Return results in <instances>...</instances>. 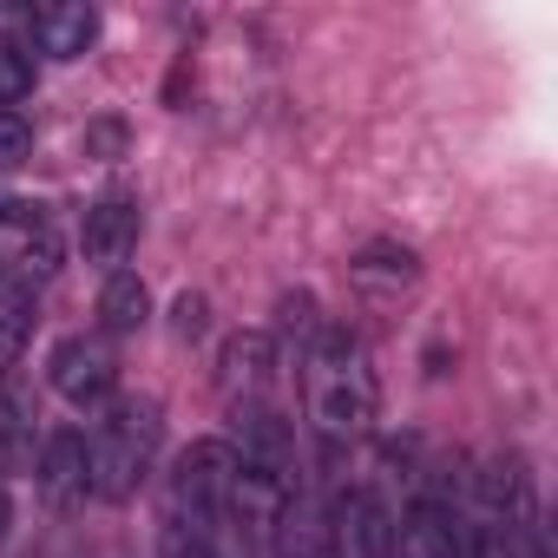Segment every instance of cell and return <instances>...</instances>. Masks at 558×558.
I'll list each match as a JSON object with an SVG mask.
<instances>
[{
    "label": "cell",
    "instance_id": "1",
    "mask_svg": "<svg viewBox=\"0 0 558 558\" xmlns=\"http://www.w3.org/2000/svg\"><path fill=\"white\" fill-rule=\"evenodd\" d=\"M303 381H310V421H316L323 440H355V434L375 427L381 381H375V362H368L355 329L323 323L316 349L303 355Z\"/></svg>",
    "mask_w": 558,
    "mask_h": 558
},
{
    "label": "cell",
    "instance_id": "2",
    "mask_svg": "<svg viewBox=\"0 0 558 558\" xmlns=\"http://www.w3.org/2000/svg\"><path fill=\"white\" fill-rule=\"evenodd\" d=\"M158 440H165V421H158V401H138V395H112L86 434V473H93V499H132L145 486V473L158 466Z\"/></svg>",
    "mask_w": 558,
    "mask_h": 558
},
{
    "label": "cell",
    "instance_id": "3",
    "mask_svg": "<svg viewBox=\"0 0 558 558\" xmlns=\"http://www.w3.org/2000/svg\"><path fill=\"white\" fill-rule=\"evenodd\" d=\"M47 381H53V395H60L66 408L99 414V408L119 395V362H112V349H106L99 336H66V342H53V355H47Z\"/></svg>",
    "mask_w": 558,
    "mask_h": 558
},
{
    "label": "cell",
    "instance_id": "4",
    "mask_svg": "<svg viewBox=\"0 0 558 558\" xmlns=\"http://www.w3.org/2000/svg\"><path fill=\"white\" fill-rule=\"evenodd\" d=\"M329 525H336V558H395L401 519L375 486H349L329 499Z\"/></svg>",
    "mask_w": 558,
    "mask_h": 558
},
{
    "label": "cell",
    "instance_id": "5",
    "mask_svg": "<svg viewBox=\"0 0 558 558\" xmlns=\"http://www.w3.org/2000/svg\"><path fill=\"white\" fill-rule=\"evenodd\" d=\"M269 558H336V525L329 499L316 486H296L269 519Z\"/></svg>",
    "mask_w": 558,
    "mask_h": 558
},
{
    "label": "cell",
    "instance_id": "6",
    "mask_svg": "<svg viewBox=\"0 0 558 558\" xmlns=\"http://www.w3.org/2000/svg\"><path fill=\"white\" fill-rule=\"evenodd\" d=\"M80 250H86V263H99V269L112 276V269L138 250V197H132V191L93 197L86 217H80Z\"/></svg>",
    "mask_w": 558,
    "mask_h": 558
},
{
    "label": "cell",
    "instance_id": "7",
    "mask_svg": "<svg viewBox=\"0 0 558 558\" xmlns=\"http://www.w3.org/2000/svg\"><path fill=\"white\" fill-rule=\"evenodd\" d=\"M276 362H283V349H276L269 329H236V336L223 342V355H217V388H223V401H230V408L263 401V388L276 381Z\"/></svg>",
    "mask_w": 558,
    "mask_h": 558
},
{
    "label": "cell",
    "instance_id": "8",
    "mask_svg": "<svg viewBox=\"0 0 558 558\" xmlns=\"http://www.w3.org/2000/svg\"><path fill=\"white\" fill-rule=\"evenodd\" d=\"M395 558H466V545H460V519H453V493H440V486L414 493V506L401 512Z\"/></svg>",
    "mask_w": 558,
    "mask_h": 558
},
{
    "label": "cell",
    "instance_id": "9",
    "mask_svg": "<svg viewBox=\"0 0 558 558\" xmlns=\"http://www.w3.org/2000/svg\"><path fill=\"white\" fill-rule=\"evenodd\" d=\"M34 486L47 506H80L93 493V473H86V434L80 427H53L40 440V460H34Z\"/></svg>",
    "mask_w": 558,
    "mask_h": 558
},
{
    "label": "cell",
    "instance_id": "10",
    "mask_svg": "<svg viewBox=\"0 0 558 558\" xmlns=\"http://www.w3.org/2000/svg\"><path fill=\"white\" fill-rule=\"evenodd\" d=\"M93 40H99V8H86V0H60V8L27 14V47H40L47 60H86Z\"/></svg>",
    "mask_w": 558,
    "mask_h": 558
},
{
    "label": "cell",
    "instance_id": "11",
    "mask_svg": "<svg viewBox=\"0 0 558 558\" xmlns=\"http://www.w3.org/2000/svg\"><path fill=\"white\" fill-rule=\"evenodd\" d=\"M99 323L112 336H138L151 323V290H145V276L138 269H112L106 276V290H99Z\"/></svg>",
    "mask_w": 558,
    "mask_h": 558
},
{
    "label": "cell",
    "instance_id": "12",
    "mask_svg": "<svg viewBox=\"0 0 558 558\" xmlns=\"http://www.w3.org/2000/svg\"><path fill=\"white\" fill-rule=\"evenodd\" d=\"M349 269H355L362 290H408L414 276H421V256H414L408 243H388V236H381V243H362Z\"/></svg>",
    "mask_w": 558,
    "mask_h": 558
},
{
    "label": "cell",
    "instance_id": "13",
    "mask_svg": "<svg viewBox=\"0 0 558 558\" xmlns=\"http://www.w3.org/2000/svg\"><path fill=\"white\" fill-rule=\"evenodd\" d=\"M14 230H21V269L34 283H47L60 269V230H53L47 204H14Z\"/></svg>",
    "mask_w": 558,
    "mask_h": 558
},
{
    "label": "cell",
    "instance_id": "14",
    "mask_svg": "<svg viewBox=\"0 0 558 558\" xmlns=\"http://www.w3.org/2000/svg\"><path fill=\"white\" fill-rule=\"evenodd\" d=\"M34 388H21L14 375L0 381V466H14V460H27L34 453Z\"/></svg>",
    "mask_w": 558,
    "mask_h": 558
},
{
    "label": "cell",
    "instance_id": "15",
    "mask_svg": "<svg viewBox=\"0 0 558 558\" xmlns=\"http://www.w3.org/2000/svg\"><path fill=\"white\" fill-rule=\"evenodd\" d=\"M34 316H40V303H34L27 283H8V290H0V368L21 362V349H27V336H34Z\"/></svg>",
    "mask_w": 558,
    "mask_h": 558
},
{
    "label": "cell",
    "instance_id": "16",
    "mask_svg": "<svg viewBox=\"0 0 558 558\" xmlns=\"http://www.w3.org/2000/svg\"><path fill=\"white\" fill-rule=\"evenodd\" d=\"M276 336L296 349V362L316 349V336H323V310H316V296H310V290H290L283 303H276Z\"/></svg>",
    "mask_w": 558,
    "mask_h": 558
},
{
    "label": "cell",
    "instance_id": "17",
    "mask_svg": "<svg viewBox=\"0 0 558 558\" xmlns=\"http://www.w3.org/2000/svg\"><path fill=\"white\" fill-rule=\"evenodd\" d=\"M27 93H34V47L0 34V112H14Z\"/></svg>",
    "mask_w": 558,
    "mask_h": 558
},
{
    "label": "cell",
    "instance_id": "18",
    "mask_svg": "<svg viewBox=\"0 0 558 558\" xmlns=\"http://www.w3.org/2000/svg\"><path fill=\"white\" fill-rule=\"evenodd\" d=\"M34 158V119L27 112H0V171H14Z\"/></svg>",
    "mask_w": 558,
    "mask_h": 558
},
{
    "label": "cell",
    "instance_id": "19",
    "mask_svg": "<svg viewBox=\"0 0 558 558\" xmlns=\"http://www.w3.org/2000/svg\"><path fill=\"white\" fill-rule=\"evenodd\" d=\"M178 336H204V296H178Z\"/></svg>",
    "mask_w": 558,
    "mask_h": 558
},
{
    "label": "cell",
    "instance_id": "20",
    "mask_svg": "<svg viewBox=\"0 0 558 558\" xmlns=\"http://www.w3.org/2000/svg\"><path fill=\"white\" fill-rule=\"evenodd\" d=\"M8 532H14V499H8V486H0V545H8Z\"/></svg>",
    "mask_w": 558,
    "mask_h": 558
},
{
    "label": "cell",
    "instance_id": "21",
    "mask_svg": "<svg viewBox=\"0 0 558 558\" xmlns=\"http://www.w3.org/2000/svg\"><path fill=\"white\" fill-rule=\"evenodd\" d=\"M8 223H14V197H8V191H0V230H8Z\"/></svg>",
    "mask_w": 558,
    "mask_h": 558
},
{
    "label": "cell",
    "instance_id": "22",
    "mask_svg": "<svg viewBox=\"0 0 558 558\" xmlns=\"http://www.w3.org/2000/svg\"><path fill=\"white\" fill-rule=\"evenodd\" d=\"M0 290H8V263H0Z\"/></svg>",
    "mask_w": 558,
    "mask_h": 558
}]
</instances>
